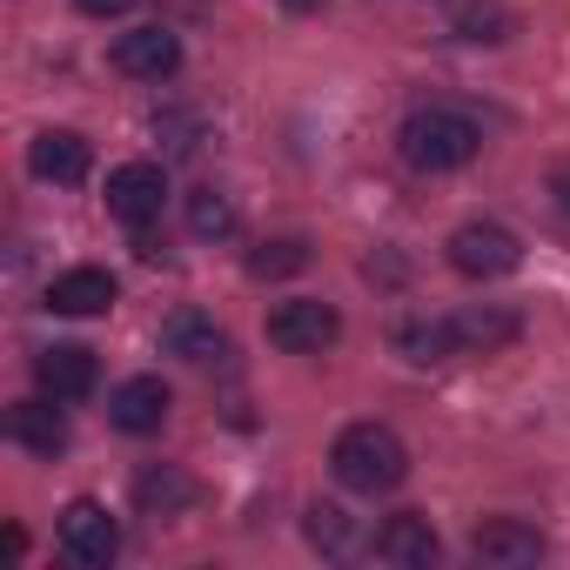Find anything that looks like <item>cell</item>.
I'll use <instances>...</instances> for the list:
<instances>
[{
	"label": "cell",
	"instance_id": "obj_19",
	"mask_svg": "<svg viewBox=\"0 0 570 570\" xmlns=\"http://www.w3.org/2000/svg\"><path fill=\"white\" fill-rule=\"evenodd\" d=\"M396 350H403L410 363H450V356H463V350H456V323H450V316L403 323V330H396Z\"/></svg>",
	"mask_w": 570,
	"mask_h": 570
},
{
	"label": "cell",
	"instance_id": "obj_10",
	"mask_svg": "<svg viewBox=\"0 0 570 570\" xmlns=\"http://www.w3.org/2000/svg\"><path fill=\"white\" fill-rule=\"evenodd\" d=\"M470 550H476V563L517 570V563H537V557H543V530L523 523V517H483V523L470 530Z\"/></svg>",
	"mask_w": 570,
	"mask_h": 570
},
{
	"label": "cell",
	"instance_id": "obj_23",
	"mask_svg": "<svg viewBox=\"0 0 570 570\" xmlns=\"http://www.w3.org/2000/svg\"><path fill=\"white\" fill-rule=\"evenodd\" d=\"M75 8H81V14H95V21H115V14H128V8H135V0H75Z\"/></svg>",
	"mask_w": 570,
	"mask_h": 570
},
{
	"label": "cell",
	"instance_id": "obj_15",
	"mask_svg": "<svg viewBox=\"0 0 570 570\" xmlns=\"http://www.w3.org/2000/svg\"><path fill=\"white\" fill-rule=\"evenodd\" d=\"M161 350L181 356V363H222V356H228V336L215 330V316H202V309H175V316L161 323Z\"/></svg>",
	"mask_w": 570,
	"mask_h": 570
},
{
	"label": "cell",
	"instance_id": "obj_24",
	"mask_svg": "<svg viewBox=\"0 0 570 570\" xmlns=\"http://www.w3.org/2000/svg\"><path fill=\"white\" fill-rule=\"evenodd\" d=\"M550 195H557V208H563V215H570V161H563V168H557V175H550Z\"/></svg>",
	"mask_w": 570,
	"mask_h": 570
},
{
	"label": "cell",
	"instance_id": "obj_22",
	"mask_svg": "<svg viewBox=\"0 0 570 570\" xmlns=\"http://www.w3.org/2000/svg\"><path fill=\"white\" fill-rule=\"evenodd\" d=\"M303 268H309V242H296V235L289 242H262L248 255V275L255 282H282V275H303Z\"/></svg>",
	"mask_w": 570,
	"mask_h": 570
},
{
	"label": "cell",
	"instance_id": "obj_8",
	"mask_svg": "<svg viewBox=\"0 0 570 570\" xmlns=\"http://www.w3.org/2000/svg\"><path fill=\"white\" fill-rule=\"evenodd\" d=\"M115 296H121V282H115L108 268L81 262V268H61V275L48 282V303H41V309H55V316H108Z\"/></svg>",
	"mask_w": 570,
	"mask_h": 570
},
{
	"label": "cell",
	"instance_id": "obj_9",
	"mask_svg": "<svg viewBox=\"0 0 570 570\" xmlns=\"http://www.w3.org/2000/svg\"><path fill=\"white\" fill-rule=\"evenodd\" d=\"M168 410H175V396H168L161 376H128V383H115V396H108V423L128 430V436H155V430L168 423Z\"/></svg>",
	"mask_w": 570,
	"mask_h": 570
},
{
	"label": "cell",
	"instance_id": "obj_5",
	"mask_svg": "<svg viewBox=\"0 0 570 570\" xmlns=\"http://www.w3.org/2000/svg\"><path fill=\"white\" fill-rule=\"evenodd\" d=\"M61 550H68L75 563H88V570H108V563L121 557V523H115L95 497H75V503L61 510Z\"/></svg>",
	"mask_w": 570,
	"mask_h": 570
},
{
	"label": "cell",
	"instance_id": "obj_12",
	"mask_svg": "<svg viewBox=\"0 0 570 570\" xmlns=\"http://www.w3.org/2000/svg\"><path fill=\"white\" fill-rule=\"evenodd\" d=\"M28 168H35L41 181H55V188H75V181H88L95 155H88V141H81L75 128H48V135H35Z\"/></svg>",
	"mask_w": 570,
	"mask_h": 570
},
{
	"label": "cell",
	"instance_id": "obj_6",
	"mask_svg": "<svg viewBox=\"0 0 570 570\" xmlns=\"http://www.w3.org/2000/svg\"><path fill=\"white\" fill-rule=\"evenodd\" d=\"M161 202H168L161 161H121V168H108V215H115V222L148 228V222L161 215Z\"/></svg>",
	"mask_w": 570,
	"mask_h": 570
},
{
	"label": "cell",
	"instance_id": "obj_3",
	"mask_svg": "<svg viewBox=\"0 0 570 570\" xmlns=\"http://www.w3.org/2000/svg\"><path fill=\"white\" fill-rule=\"evenodd\" d=\"M517 262H523V242H517L503 222H463V228L450 235V268L470 275V282H497V275H510Z\"/></svg>",
	"mask_w": 570,
	"mask_h": 570
},
{
	"label": "cell",
	"instance_id": "obj_18",
	"mask_svg": "<svg viewBox=\"0 0 570 570\" xmlns=\"http://www.w3.org/2000/svg\"><path fill=\"white\" fill-rule=\"evenodd\" d=\"M456 323V350L463 356H490V350H503V343H517V316L510 309H463V316H450Z\"/></svg>",
	"mask_w": 570,
	"mask_h": 570
},
{
	"label": "cell",
	"instance_id": "obj_20",
	"mask_svg": "<svg viewBox=\"0 0 570 570\" xmlns=\"http://www.w3.org/2000/svg\"><path fill=\"white\" fill-rule=\"evenodd\" d=\"M456 35H463L470 48H497V41H510V35H517V14H510V8H497V0H476V8H463V14H456Z\"/></svg>",
	"mask_w": 570,
	"mask_h": 570
},
{
	"label": "cell",
	"instance_id": "obj_14",
	"mask_svg": "<svg viewBox=\"0 0 570 570\" xmlns=\"http://www.w3.org/2000/svg\"><path fill=\"white\" fill-rule=\"evenodd\" d=\"M376 557H383V563H396V570H430V563L443 557V543H436L430 517L403 510V517H390V523L376 530Z\"/></svg>",
	"mask_w": 570,
	"mask_h": 570
},
{
	"label": "cell",
	"instance_id": "obj_13",
	"mask_svg": "<svg viewBox=\"0 0 570 570\" xmlns=\"http://www.w3.org/2000/svg\"><path fill=\"white\" fill-rule=\"evenodd\" d=\"M202 503V483L181 470V463H148L141 476H135V510L141 517H181V510H195Z\"/></svg>",
	"mask_w": 570,
	"mask_h": 570
},
{
	"label": "cell",
	"instance_id": "obj_25",
	"mask_svg": "<svg viewBox=\"0 0 570 570\" xmlns=\"http://www.w3.org/2000/svg\"><path fill=\"white\" fill-rule=\"evenodd\" d=\"M282 8H289V14H316V0H282Z\"/></svg>",
	"mask_w": 570,
	"mask_h": 570
},
{
	"label": "cell",
	"instance_id": "obj_11",
	"mask_svg": "<svg viewBox=\"0 0 570 570\" xmlns=\"http://www.w3.org/2000/svg\"><path fill=\"white\" fill-rule=\"evenodd\" d=\"M115 75H128V81H168L175 68H181V41L168 35V28H135V35H121L115 41Z\"/></svg>",
	"mask_w": 570,
	"mask_h": 570
},
{
	"label": "cell",
	"instance_id": "obj_17",
	"mask_svg": "<svg viewBox=\"0 0 570 570\" xmlns=\"http://www.w3.org/2000/svg\"><path fill=\"white\" fill-rule=\"evenodd\" d=\"M309 543L323 550V557H356V550H370V537H363V523L343 510V503H309Z\"/></svg>",
	"mask_w": 570,
	"mask_h": 570
},
{
	"label": "cell",
	"instance_id": "obj_2",
	"mask_svg": "<svg viewBox=\"0 0 570 570\" xmlns=\"http://www.w3.org/2000/svg\"><path fill=\"white\" fill-rule=\"evenodd\" d=\"M396 148H403V161H410V168H423V175H450V168L476 161L483 128H476L470 115H456V108H416V115L403 121Z\"/></svg>",
	"mask_w": 570,
	"mask_h": 570
},
{
	"label": "cell",
	"instance_id": "obj_7",
	"mask_svg": "<svg viewBox=\"0 0 570 570\" xmlns=\"http://www.w3.org/2000/svg\"><path fill=\"white\" fill-rule=\"evenodd\" d=\"M35 383H41V396H55V403H81V396H95L101 363H95V350H81V343H55V350L35 356Z\"/></svg>",
	"mask_w": 570,
	"mask_h": 570
},
{
	"label": "cell",
	"instance_id": "obj_21",
	"mask_svg": "<svg viewBox=\"0 0 570 570\" xmlns=\"http://www.w3.org/2000/svg\"><path fill=\"white\" fill-rule=\"evenodd\" d=\"M188 228H195L202 242H228V235H235V202H228L222 188H195V195H188Z\"/></svg>",
	"mask_w": 570,
	"mask_h": 570
},
{
	"label": "cell",
	"instance_id": "obj_1",
	"mask_svg": "<svg viewBox=\"0 0 570 570\" xmlns=\"http://www.w3.org/2000/svg\"><path fill=\"white\" fill-rule=\"evenodd\" d=\"M330 470H336L343 490L383 497V490H396V483L410 476V450H403V436H396L390 423H350V430L330 443Z\"/></svg>",
	"mask_w": 570,
	"mask_h": 570
},
{
	"label": "cell",
	"instance_id": "obj_16",
	"mask_svg": "<svg viewBox=\"0 0 570 570\" xmlns=\"http://www.w3.org/2000/svg\"><path fill=\"white\" fill-rule=\"evenodd\" d=\"M8 436H14L21 450H35V456H61V450H68V416L55 410V396H48V403H41V396H35V403H14V410H8Z\"/></svg>",
	"mask_w": 570,
	"mask_h": 570
},
{
	"label": "cell",
	"instance_id": "obj_4",
	"mask_svg": "<svg viewBox=\"0 0 570 570\" xmlns=\"http://www.w3.org/2000/svg\"><path fill=\"white\" fill-rule=\"evenodd\" d=\"M336 336H343V316H336L330 303L296 296V303H275V309H268V343H275L282 356H323Z\"/></svg>",
	"mask_w": 570,
	"mask_h": 570
}]
</instances>
